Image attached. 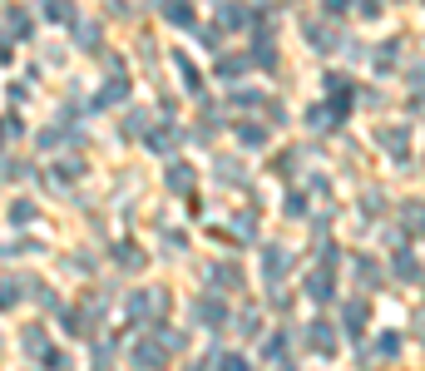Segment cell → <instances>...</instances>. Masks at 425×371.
Instances as JSON below:
<instances>
[{
    "label": "cell",
    "instance_id": "cell-3",
    "mask_svg": "<svg viewBox=\"0 0 425 371\" xmlns=\"http://www.w3.org/2000/svg\"><path fill=\"white\" fill-rule=\"evenodd\" d=\"M169 188H173V193L193 188V169H188V164H173V169H169Z\"/></svg>",
    "mask_w": 425,
    "mask_h": 371
},
{
    "label": "cell",
    "instance_id": "cell-5",
    "mask_svg": "<svg viewBox=\"0 0 425 371\" xmlns=\"http://www.w3.org/2000/svg\"><path fill=\"white\" fill-rule=\"evenodd\" d=\"M287 273V252L282 248H268V278H282Z\"/></svg>",
    "mask_w": 425,
    "mask_h": 371
},
{
    "label": "cell",
    "instance_id": "cell-4",
    "mask_svg": "<svg viewBox=\"0 0 425 371\" xmlns=\"http://www.w3.org/2000/svg\"><path fill=\"white\" fill-rule=\"evenodd\" d=\"M307 292H311L316 302H327V297H332V278H327V273H316V278L307 282Z\"/></svg>",
    "mask_w": 425,
    "mask_h": 371
},
{
    "label": "cell",
    "instance_id": "cell-7",
    "mask_svg": "<svg viewBox=\"0 0 425 371\" xmlns=\"http://www.w3.org/2000/svg\"><path fill=\"white\" fill-rule=\"evenodd\" d=\"M49 20H75V6L70 0H49Z\"/></svg>",
    "mask_w": 425,
    "mask_h": 371
},
{
    "label": "cell",
    "instance_id": "cell-6",
    "mask_svg": "<svg viewBox=\"0 0 425 371\" xmlns=\"http://www.w3.org/2000/svg\"><path fill=\"white\" fill-rule=\"evenodd\" d=\"M25 351H30V356H45V351H49L45 332H25Z\"/></svg>",
    "mask_w": 425,
    "mask_h": 371
},
{
    "label": "cell",
    "instance_id": "cell-10",
    "mask_svg": "<svg viewBox=\"0 0 425 371\" xmlns=\"http://www.w3.org/2000/svg\"><path fill=\"white\" fill-rule=\"evenodd\" d=\"M381 139H386L391 153H405V134H401V129H391V134H381Z\"/></svg>",
    "mask_w": 425,
    "mask_h": 371
},
{
    "label": "cell",
    "instance_id": "cell-13",
    "mask_svg": "<svg viewBox=\"0 0 425 371\" xmlns=\"http://www.w3.org/2000/svg\"><path fill=\"white\" fill-rule=\"evenodd\" d=\"M346 6L351 0H327V15H346Z\"/></svg>",
    "mask_w": 425,
    "mask_h": 371
},
{
    "label": "cell",
    "instance_id": "cell-9",
    "mask_svg": "<svg viewBox=\"0 0 425 371\" xmlns=\"http://www.w3.org/2000/svg\"><path fill=\"white\" fill-rule=\"evenodd\" d=\"M405 223L410 228H425V203H405Z\"/></svg>",
    "mask_w": 425,
    "mask_h": 371
},
{
    "label": "cell",
    "instance_id": "cell-8",
    "mask_svg": "<svg viewBox=\"0 0 425 371\" xmlns=\"http://www.w3.org/2000/svg\"><path fill=\"white\" fill-rule=\"evenodd\" d=\"M218 20H223V25L233 30V25H242L247 15H242V6H223V10H218Z\"/></svg>",
    "mask_w": 425,
    "mask_h": 371
},
{
    "label": "cell",
    "instance_id": "cell-2",
    "mask_svg": "<svg viewBox=\"0 0 425 371\" xmlns=\"http://www.w3.org/2000/svg\"><path fill=\"white\" fill-rule=\"evenodd\" d=\"M198 317H203V322H212V327H223V322H228V307L208 297V302H198Z\"/></svg>",
    "mask_w": 425,
    "mask_h": 371
},
{
    "label": "cell",
    "instance_id": "cell-1",
    "mask_svg": "<svg viewBox=\"0 0 425 371\" xmlns=\"http://www.w3.org/2000/svg\"><path fill=\"white\" fill-rule=\"evenodd\" d=\"M164 15H169L173 25H183V30L193 25V6H188V0H169V6H164Z\"/></svg>",
    "mask_w": 425,
    "mask_h": 371
},
{
    "label": "cell",
    "instance_id": "cell-12",
    "mask_svg": "<svg viewBox=\"0 0 425 371\" xmlns=\"http://www.w3.org/2000/svg\"><path fill=\"white\" fill-rule=\"evenodd\" d=\"M242 139H247V144H262V139H268V129H257V124H242Z\"/></svg>",
    "mask_w": 425,
    "mask_h": 371
},
{
    "label": "cell",
    "instance_id": "cell-11",
    "mask_svg": "<svg viewBox=\"0 0 425 371\" xmlns=\"http://www.w3.org/2000/svg\"><path fill=\"white\" fill-rule=\"evenodd\" d=\"M134 361H139V366H144V361L153 366V361H158V347H144V342H139V347H134Z\"/></svg>",
    "mask_w": 425,
    "mask_h": 371
},
{
    "label": "cell",
    "instance_id": "cell-14",
    "mask_svg": "<svg viewBox=\"0 0 425 371\" xmlns=\"http://www.w3.org/2000/svg\"><path fill=\"white\" fill-rule=\"evenodd\" d=\"M0 139H6V124H0Z\"/></svg>",
    "mask_w": 425,
    "mask_h": 371
}]
</instances>
